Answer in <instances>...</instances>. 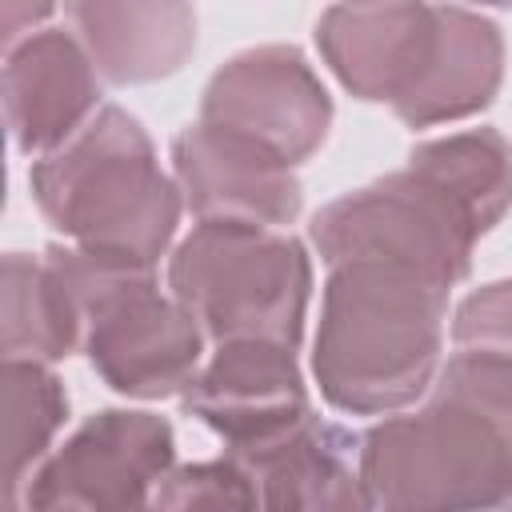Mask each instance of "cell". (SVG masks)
<instances>
[{"mask_svg":"<svg viewBox=\"0 0 512 512\" xmlns=\"http://www.w3.org/2000/svg\"><path fill=\"white\" fill-rule=\"evenodd\" d=\"M448 284L388 260L328 264L312 336L320 396L348 416L416 404L440 372Z\"/></svg>","mask_w":512,"mask_h":512,"instance_id":"1","label":"cell"},{"mask_svg":"<svg viewBox=\"0 0 512 512\" xmlns=\"http://www.w3.org/2000/svg\"><path fill=\"white\" fill-rule=\"evenodd\" d=\"M40 216L72 244L156 264L176 236L184 192L136 116L104 104L28 172Z\"/></svg>","mask_w":512,"mask_h":512,"instance_id":"2","label":"cell"},{"mask_svg":"<svg viewBox=\"0 0 512 512\" xmlns=\"http://www.w3.org/2000/svg\"><path fill=\"white\" fill-rule=\"evenodd\" d=\"M48 264L68 284L80 312V352L92 372L128 400L180 396L204 364V328L160 288L156 264L92 252L80 244H48Z\"/></svg>","mask_w":512,"mask_h":512,"instance_id":"3","label":"cell"},{"mask_svg":"<svg viewBox=\"0 0 512 512\" xmlns=\"http://www.w3.org/2000/svg\"><path fill=\"white\" fill-rule=\"evenodd\" d=\"M368 508H512V448L484 408L432 384L416 412H388L356 448Z\"/></svg>","mask_w":512,"mask_h":512,"instance_id":"4","label":"cell"},{"mask_svg":"<svg viewBox=\"0 0 512 512\" xmlns=\"http://www.w3.org/2000/svg\"><path fill=\"white\" fill-rule=\"evenodd\" d=\"M168 292L212 344L276 340L300 348L312 260L284 228L196 220L168 256Z\"/></svg>","mask_w":512,"mask_h":512,"instance_id":"5","label":"cell"},{"mask_svg":"<svg viewBox=\"0 0 512 512\" xmlns=\"http://www.w3.org/2000/svg\"><path fill=\"white\" fill-rule=\"evenodd\" d=\"M480 236L468 212L412 164L324 204L308 224V240L324 264L388 260L448 288L468 276Z\"/></svg>","mask_w":512,"mask_h":512,"instance_id":"6","label":"cell"},{"mask_svg":"<svg viewBox=\"0 0 512 512\" xmlns=\"http://www.w3.org/2000/svg\"><path fill=\"white\" fill-rule=\"evenodd\" d=\"M176 464L172 424L144 408H100L28 476L24 508H136L152 504Z\"/></svg>","mask_w":512,"mask_h":512,"instance_id":"7","label":"cell"},{"mask_svg":"<svg viewBox=\"0 0 512 512\" xmlns=\"http://www.w3.org/2000/svg\"><path fill=\"white\" fill-rule=\"evenodd\" d=\"M200 120L240 132L296 168L324 144L332 96L300 48L260 44L212 72L200 96Z\"/></svg>","mask_w":512,"mask_h":512,"instance_id":"8","label":"cell"},{"mask_svg":"<svg viewBox=\"0 0 512 512\" xmlns=\"http://www.w3.org/2000/svg\"><path fill=\"white\" fill-rule=\"evenodd\" d=\"M180 404L212 428L232 456L264 448L312 416L296 348L276 340L216 344V352L184 384Z\"/></svg>","mask_w":512,"mask_h":512,"instance_id":"9","label":"cell"},{"mask_svg":"<svg viewBox=\"0 0 512 512\" xmlns=\"http://www.w3.org/2000/svg\"><path fill=\"white\" fill-rule=\"evenodd\" d=\"M172 176L196 220L288 228L304 208V192L288 160L208 120L188 124L172 140Z\"/></svg>","mask_w":512,"mask_h":512,"instance_id":"10","label":"cell"},{"mask_svg":"<svg viewBox=\"0 0 512 512\" xmlns=\"http://www.w3.org/2000/svg\"><path fill=\"white\" fill-rule=\"evenodd\" d=\"M436 8L432 0H340L316 20V48L356 100L396 108L432 56Z\"/></svg>","mask_w":512,"mask_h":512,"instance_id":"11","label":"cell"},{"mask_svg":"<svg viewBox=\"0 0 512 512\" xmlns=\"http://www.w3.org/2000/svg\"><path fill=\"white\" fill-rule=\"evenodd\" d=\"M100 112V68L80 36L44 28L4 56V120L24 156H44Z\"/></svg>","mask_w":512,"mask_h":512,"instance_id":"12","label":"cell"},{"mask_svg":"<svg viewBox=\"0 0 512 512\" xmlns=\"http://www.w3.org/2000/svg\"><path fill=\"white\" fill-rule=\"evenodd\" d=\"M72 32L108 84H152L196 52L192 0H64Z\"/></svg>","mask_w":512,"mask_h":512,"instance_id":"13","label":"cell"},{"mask_svg":"<svg viewBox=\"0 0 512 512\" xmlns=\"http://www.w3.org/2000/svg\"><path fill=\"white\" fill-rule=\"evenodd\" d=\"M504 80V36L500 28L460 4H440L436 44L416 88L392 108L408 128L452 124L484 112Z\"/></svg>","mask_w":512,"mask_h":512,"instance_id":"14","label":"cell"},{"mask_svg":"<svg viewBox=\"0 0 512 512\" xmlns=\"http://www.w3.org/2000/svg\"><path fill=\"white\" fill-rule=\"evenodd\" d=\"M360 436H348L336 424H324L316 412L288 436L236 456L256 492L260 508H368L360 464ZM232 456V452H228Z\"/></svg>","mask_w":512,"mask_h":512,"instance_id":"15","label":"cell"},{"mask_svg":"<svg viewBox=\"0 0 512 512\" xmlns=\"http://www.w3.org/2000/svg\"><path fill=\"white\" fill-rule=\"evenodd\" d=\"M0 348L4 356L24 360H64L80 352V312L48 264V256H4V288H0Z\"/></svg>","mask_w":512,"mask_h":512,"instance_id":"16","label":"cell"},{"mask_svg":"<svg viewBox=\"0 0 512 512\" xmlns=\"http://www.w3.org/2000/svg\"><path fill=\"white\" fill-rule=\"evenodd\" d=\"M4 392V428H0V500L16 508L28 476L56 448V432L68 416V392L48 360L4 356L0 368Z\"/></svg>","mask_w":512,"mask_h":512,"instance_id":"17","label":"cell"},{"mask_svg":"<svg viewBox=\"0 0 512 512\" xmlns=\"http://www.w3.org/2000/svg\"><path fill=\"white\" fill-rule=\"evenodd\" d=\"M408 164L436 180L480 232H492L512 208V144L496 128H464L420 140Z\"/></svg>","mask_w":512,"mask_h":512,"instance_id":"18","label":"cell"},{"mask_svg":"<svg viewBox=\"0 0 512 512\" xmlns=\"http://www.w3.org/2000/svg\"><path fill=\"white\" fill-rule=\"evenodd\" d=\"M156 508H260V492L248 476V468L236 456L200 460V464H172V472L160 480Z\"/></svg>","mask_w":512,"mask_h":512,"instance_id":"19","label":"cell"},{"mask_svg":"<svg viewBox=\"0 0 512 512\" xmlns=\"http://www.w3.org/2000/svg\"><path fill=\"white\" fill-rule=\"evenodd\" d=\"M436 384H444V388L468 396L476 408H484L512 448V356L456 348L448 356V364H440Z\"/></svg>","mask_w":512,"mask_h":512,"instance_id":"20","label":"cell"},{"mask_svg":"<svg viewBox=\"0 0 512 512\" xmlns=\"http://www.w3.org/2000/svg\"><path fill=\"white\" fill-rule=\"evenodd\" d=\"M456 348L512 356V280H492L460 300L452 316Z\"/></svg>","mask_w":512,"mask_h":512,"instance_id":"21","label":"cell"},{"mask_svg":"<svg viewBox=\"0 0 512 512\" xmlns=\"http://www.w3.org/2000/svg\"><path fill=\"white\" fill-rule=\"evenodd\" d=\"M52 8H56V0H4V28H0L4 48L32 36L52 16Z\"/></svg>","mask_w":512,"mask_h":512,"instance_id":"22","label":"cell"},{"mask_svg":"<svg viewBox=\"0 0 512 512\" xmlns=\"http://www.w3.org/2000/svg\"><path fill=\"white\" fill-rule=\"evenodd\" d=\"M468 4H488V8H512V0H468Z\"/></svg>","mask_w":512,"mask_h":512,"instance_id":"23","label":"cell"}]
</instances>
